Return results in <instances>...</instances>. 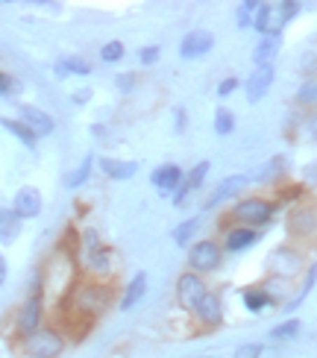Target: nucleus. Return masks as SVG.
Returning a JSON list of instances; mask_svg holds the SVG:
<instances>
[{"mask_svg":"<svg viewBox=\"0 0 317 358\" xmlns=\"http://www.w3.org/2000/svg\"><path fill=\"white\" fill-rule=\"evenodd\" d=\"M238 85H241V83H238L235 77H226V80H223V83L218 85V94H220V97H230V94L235 92V88H238Z\"/></svg>","mask_w":317,"mask_h":358,"instance_id":"nucleus-40","label":"nucleus"},{"mask_svg":"<svg viewBox=\"0 0 317 358\" xmlns=\"http://www.w3.org/2000/svg\"><path fill=\"white\" fill-rule=\"evenodd\" d=\"M297 100L303 103V106H317V83H303L300 85Z\"/></svg>","mask_w":317,"mask_h":358,"instance_id":"nucleus-34","label":"nucleus"},{"mask_svg":"<svg viewBox=\"0 0 317 358\" xmlns=\"http://www.w3.org/2000/svg\"><path fill=\"white\" fill-rule=\"evenodd\" d=\"M188 264L197 273H211L220 267V247L215 241H197L188 252Z\"/></svg>","mask_w":317,"mask_h":358,"instance_id":"nucleus-6","label":"nucleus"},{"mask_svg":"<svg viewBox=\"0 0 317 358\" xmlns=\"http://www.w3.org/2000/svg\"><path fill=\"white\" fill-rule=\"evenodd\" d=\"M6 273H9V264H6V259H3V256H0V285L6 282Z\"/></svg>","mask_w":317,"mask_h":358,"instance_id":"nucleus-44","label":"nucleus"},{"mask_svg":"<svg viewBox=\"0 0 317 358\" xmlns=\"http://www.w3.org/2000/svg\"><path fill=\"white\" fill-rule=\"evenodd\" d=\"M270 18H274V6H267V3H259V9H255L253 15V27L259 29V33H270V29H279V27H270Z\"/></svg>","mask_w":317,"mask_h":358,"instance_id":"nucleus-28","label":"nucleus"},{"mask_svg":"<svg viewBox=\"0 0 317 358\" xmlns=\"http://www.w3.org/2000/svg\"><path fill=\"white\" fill-rule=\"evenodd\" d=\"M183 171H179L176 165H162L153 171V176H150V182H153L159 191H176L179 185H183Z\"/></svg>","mask_w":317,"mask_h":358,"instance_id":"nucleus-17","label":"nucleus"},{"mask_svg":"<svg viewBox=\"0 0 317 358\" xmlns=\"http://www.w3.org/2000/svg\"><path fill=\"white\" fill-rule=\"evenodd\" d=\"M100 59H103L106 65L120 62V59H124V44H120V41H106L103 48H100Z\"/></svg>","mask_w":317,"mask_h":358,"instance_id":"nucleus-32","label":"nucleus"},{"mask_svg":"<svg viewBox=\"0 0 317 358\" xmlns=\"http://www.w3.org/2000/svg\"><path fill=\"white\" fill-rule=\"evenodd\" d=\"M188 194H191V191H188L185 185H179L176 194H174V206H185V203H188Z\"/></svg>","mask_w":317,"mask_h":358,"instance_id":"nucleus-41","label":"nucleus"},{"mask_svg":"<svg viewBox=\"0 0 317 358\" xmlns=\"http://www.w3.org/2000/svg\"><path fill=\"white\" fill-rule=\"evenodd\" d=\"M267 267L276 276H294V273H300V267H303V259H300V252L291 250V247H276L274 252H270Z\"/></svg>","mask_w":317,"mask_h":358,"instance_id":"nucleus-8","label":"nucleus"},{"mask_svg":"<svg viewBox=\"0 0 317 358\" xmlns=\"http://www.w3.org/2000/svg\"><path fill=\"white\" fill-rule=\"evenodd\" d=\"M255 9H259V3H255V0H247V3H241V6H238L235 21H238V27H241V29L253 27V15H255Z\"/></svg>","mask_w":317,"mask_h":358,"instance_id":"nucleus-33","label":"nucleus"},{"mask_svg":"<svg viewBox=\"0 0 317 358\" xmlns=\"http://www.w3.org/2000/svg\"><path fill=\"white\" fill-rule=\"evenodd\" d=\"M288 223H291V232L300 235V238L314 235L317 232V212H314V208H297Z\"/></svg>","mask_w":317,"mask_h":358,"instance_id":"nucleus-18","label":"nucleus"},{"mask_svg":"<svg viewBox=\"0 0 317 358\" xmlns=\"http://www.w3.org/2000/svg\"><path fill=\"white\" fill-rule=\"evenodd\" d=\"M0 127H3V129L9 132V136L18 138L24 147H29V150H33L36 141H38V136H36L33 129H29L27 124H21V121H12V117H0Z\"/></svg>","mask_w":317,"mask_h":358,"instance_id":"nucleus-21","label":"nucleus"},{"mask_svg":"<svg viewBox=\"0 0 317 358\" xmlns=\"http://www.w3.org/2000/svg\"><path fill=\"white\" fill-rule=\"evenodd\" d=\"M297 332H300V320L297 317H288V320H282L279 326L270 329V341H291Z\"/></svg>","mask_w":317,"mask_h":358,"instance_id":"nucleus-27","label":"nucleus"},{"mask_svg":"<svg viewBox=\"0 0 317 358\" xmlns=\"http://www.w3.org/2000/svg\"><path fill=\"white\" fill-rule=\"evenodd\" d=\"M297 12H300V3H294V0H288V3H279V21L288 24Z\"/></svg>","mask_w":317,"mask_h":358,"instance_id":"nucleus-37","label":"nucleus"},{"mask_svg":"<svg viewBox=\"0 0 317 358\" xmlns=\"http://www.w3.org/2000/svg\"><path fill=\"white\" fill-rule=\"evenodd\" d=\"M209 288L203 285V279L197 273H183L176 279V296H179V303H183L185 308L194 311V306L200 303V296L206 294Z\"/></svg>","mask_w":317,"mask_h":358,"instance_id":"nucleus-9","label":"nucleus"},{"mask_svg":"<svg viewBox=\"0 0 317 358\" xmlns=\"http://www.w3.org/2000/svg\"><path fill=\"white\" fill-rule=\"evenodd\" d=\"M109 303H112V288L106 285V282L94 279V276L77 282L68 294V308L77 317H85V320L100 317L103 311L109 308Z\"/></svg>","mask_w":317,"mask_h":358,"instance_id":"nucleus-1","label":"nucleus"},{"mask_svg":"<svg viewBox=\"0 0 317 358\" xmlns=\"http://www.w3.org/2000/svg\"><path fill=\"white\" fill-rule=\"evenodd\" d=\"M56 73H77V77H88V73H92V65H88L85 59H80V56H68V59H62V62L56 65Z\"/></svg>","mask_w":317,"mask_h":358,"instance_id":"nucleus-24","label":"nucleus"},{"mask_svg":"<svg viewBox=\"0 0 317 358\" xmlns=\"http://www.w3.org/2000/svg\"><path fill=\"white\" fill-rule=\"evenodd\" d=\"M41 315H44V296H41V291L36 288V291L24 300V306L18 308V320H15V326H18L21 338H27V335H33V332L41 329Z\"/></svg>","mask_w":317,"mask_h":358,"instance_id":"nucleus-5","label":"nucleus"},{"mask_svg":"<svg viewBox=\"0 0 317 358\" xmlns=\"http://www.w3.org/2000/svg\"><path fill=\"white\" fill-rule=\"evenodd\" d=\"M270 85H274V65H265V68H255L250 73V80L244 83V92H247V100L250 103H259L267 92Z\"/></svg>","mask_w":317,"mask_h":358,"instance_id":"nucleus-11","label":"nucleus"},{"mask_svg":"<svg viewBox=\"0 0 317 358\" xmlns=\"http://www.w3.org/2000/svg\"><path fill=\"white\" fill-rule=\"evenodd\" d=\"M12 212L18 215L21 220L24 217H38L41 215V191L33 188V185H24L15 191V197H12Z\"/></svg>","mask_w":317,"mask_h":358,"instance_id":"nucleus-7","label":"nucleus"},{"mask_svg":"<svg viewBox=\"0 0 317 358\" xmlns=\"http://www.w3.org/2000/svg\"><path fill=\"white\" fill-rule=\"evenodd\" d=\"M211 48H215V36L206 33V29H194V33H188L183 38V44H179V56L183 59H197V56L209 53Z\"/></svg>","mask_w":317,"mask_h":358,"instance_id":"nucleus-12","label":"nucleus"},{"mask_svg":"<svg viewBox=\"0 0 317 358\" xmlns=\"http://www.w3.org/2000/svg\"><path fill=\"white\" fill-rule=\"evenodd\" d=\"M197 227H200L197 217H188L185 223H179V227L174 229V241H176L179 247H188V241L194 238V232H197Z\"/></svg>","mask_w":317,"mask_h":358,"instance_id":"nucleus-29","label":"nucleus"},{"mask_svg":"<svg viewBox=\"0 0 317 358\" xmlns=\"http://www.w3.org/2000/svg\"><path fill=\"white\" fill-rule=\"evenodd\" d=\"M255 241H259V232L247 229V227H235V229L226 232V250H230V252H241V250L253 247Z\"/></svg>","mask_w":317,"mask_h":358,"instance_id":"nucleus-19","label":"nucleus"},{"mask_svg":"<svg viewBox=\"0 0 317 358\" xmlns=\"http://www.w3.org/2000/svg\"><path fill=\"white\" fill-rule=\"evenodd\" d=\"M232 129H235V115L230 109H218L215 112V132L218 136H230Z\"/></svg>","mask_w":317,"mask_h":358,"instance_id":"nucleus-30","label":"nucleus"},{"mask_svg":"<svg viewBox=\"0 0 317 358\" xmlns=\"http://www.w3.org/2000/svg\"><path fill=\"white\" fill-rule=\"evenodd\" d=\"M194 315H197L206 326H220L223 320V306H220V296L215 291H206L200 296V303L194 306Z\"/></svg>","mask_w":317,"mask_h":358,"instance_id":"nucleus-14","label":"nucleus"},{"mask_svg":"<svg viewBox=\"0 0 317 358\" xmlns=\"http://www.w3.org/2000/svg\"><path fill=\"white\" fill-rule=\"evenodd\" d=\"M18 232H21V217L12 208H0V241L9 244L18 238Z\"/></svg>","mask_w":317,"mask_h":358,"instance_id":"nucleus-22","label":"nucleus"},{"mask_svg":"<svg viewBox=\"0 0 317 358\" xmlns=\"http://www.w3.org/2000/svg\"><path fill=\"white\" fill-rule=\"evenodd\" d=\"M270 296L267 291H259V288H250V291H244V306H247V311H262V308H267L270 306Z\"/></svg>","mask_w":317,"mask_h":358,"instance_id":"nucleus-26","label":"nucleus"},{"mask_svg":"<svg viewBox=\"0 0 317 358\" xmlns=\"http://www.w3.org/2000/svg\"><path fill=\"white\" fill-rule=\"evenodd\" d=\"M274 203H267L262 197H250V200H241L235 208H232V217L241 220V223H247V229L253 227H265V223L274 217Z\"/></svg>","mask_w":317,"mask_h":358,"instance_id":"nucleus-4","label":"nucleus"},{"mask_svg":"<svg viewBox=\"0 0 317 358\" xmlns=\"http://www.w3.org/2000/svg\"><path fill=\"white\" fill-rule=\"evenodd\" d=\"M314 282H317V264H311V267H309V273H306V279H303V288H300V294H297L294 300L288 303V308H297L300 303L306 300V296L311 294V288H314Z\"/></svg>","mask_w":317,"mask_h":358,"instance_id":"nucleus-31","label":"nucleus"},{"mask_svg":"<svg viewBox=\"0 0 317 358\" xmlns=\"http://www.w3.org/2000/svg\"><path fill=\"white\" fill-rule=\"evenodd\" d=\"M100 171L109 179H132L139 173V162H124V159H100Z\"/></svg>","mask_w":317,"mask_h":358,"instance_id":"nucleus-16","label":"nucleus"},{"mask_svg":"<svg viewBox=\"0 0 317 358\" xmlns=\"http://www.w3.org/2000/svg\"><path fill=\"white\" fill-rule=\"evenodd\" d=\"M118 83V92H124V94H129L132 88H135V73H120V77L115 80Z\"/></svg>","mask_w":317,"mask_h":358,"instance_id":"nucleus-39","label":"nucleus"},{"mask_svg":"<svg viewBox=\"0 0 317 358\" xmlns=\"http://www.w3.org/2000/svg\"><path fill=\"white\" fill-rule=\"evenodd\" d=\"M144 294H147V273L139 271V273H135V279L127 285L124 296H120V311H129L135 303H141V296H144Z\"/></svg>","mask_w":317,"mask_h":358,"instance_id":"nucleus-20","label":"nucleus"},{"mask_svg":"<svg viewBox=\"0 0 317 358\" xmlns=\"http://www.w3.org/2000/svg\"><path fill=\"white\" fill-rule=\"evenodd\" d=\"M92 100V88H80V92H73V103H88Z\"/></svg>","mask_w":317,"mask_h":358,"instance_id":"nucleus-42","label":"nucleus"},{"mask_svg":"<svg viewBox=\"0 0 317 358\" xmlns=\"http://www.w3.org/2000/svg\"><path fill=\"white\" fill-rule=\"evenodd\" d=\"M18 115H21V124H27L29 129L36 132V136H50V132L56 129L53 117H50L48 112L36 109V106H27V103H21V106H18Z\"/></svg>","mask_w":317,"mask_h":358,"instance_id":"nucleus-13","label":"nucleus"},{"mask_svg":"<svg viewBox=\"0 0 317 358\" xmlns=\"http://www.w3.org/2000/svg\"><path fill=\"white\" fill-rule=\"evenodd\" d=\"M247 182H250V176H244V173H238V176H226L223 182H220L215 191H211V197L206 200V206H203V208H215V206H220V203H226V200L238 197V194L247 188Z\"/></svg>","mask_w":317,"mask_h":358,"instance_id":"nucleus-10","label":"nucleus"},{"mask_svg":"<svg viewBox=\"0 0 317 358\" xmlns=\"http://www.w3.org/2000/svg\"><path fill=\"white\" fill-rule=\"evenodd\" d=\"M279 29H270V33H265L262 38H259V44L253 48V62H255V68H265V65H270V59H276V50H279Z\"/></svg>","mask_w":317,"mask_h":358,"instance_id":"nucleus-15","label":"nucleus"},{"mask_svg":"<svg viewBox=\"0 0 317 358\" xmlns=\"http://www.w3.org/2000/svg\"><path fill=\"white\" fill-rule=\"evenodd\" d=\"M311 136L317 138V117H314V121H311Z\"/></svg>","mask_w":317,"mask_h":358,"instance_id":"nucleus-46","label":"nucleus"},{"mask_svg":"<svg viewBox=\"0 0 317 358\" xmlns=\"http://www.w3.org/2000/svg\"><path fill=\"white\" fill-rule=\"evenodd\" d=\"M159 44H147V48H141L139 50V59H141V65H153L156 59H159Z\"/></svg>","mask_w":317,"mask_h":358,"instance_id":"nucleus-36","label":"nucleus"},{"mask_svg":"<svg viewBox=\"0 0 317 358\" xmlns=\"http://www.w3.org/2000/svg\"><path fill=\"white\" fill-rule=\"evenodd\" d=\"M83 256H85V264H88V271L94 273V279L106 276L112 271V247H106L97 232L94 229H85L83 232Z\"/></svg>","mask_w":317,"mask_h":358,"instance_id":"nucleus-3","label":"nucleus"},{"mask_svg":"<svg viewBox=\"0 0 317 358\" xmlns=\"http://www.w3.org/2000/svg\"><path fill=\"white\" fill-rule=\"evenodd\" d=\"M185 109H176V132H185Z\"/></svg>","mask_w":317,"mask_h":358,"instance_id":"nucleus-43","label":"nucleus"},{"mask_svg":"<svg viewBox=\"0 0 317 358\" xmlns=\"http://www.w3.org/2000/svg\"><path fill=\"white\" fill-rule=\"evenodd\" d=\"M262 355V344H244V347H238L232 358H259Z\"/></svg>","mask_w":317,"mask_h":358,"instance_id":"nucleus-38","label":"nucleus"},{"mask_svg":"<svg viewBox=\"0 0 317 358\" xmlns=\"http://www.w3.org/2000/svg\"><path fill=\"white\" fill-rule=\"evenodd\" d=\"M21 350L27 358H59L65 352V338L50 326H41L38 332L21 338Z\"/></svg>","mask_w":317,"mask_h":358,"instance_id":"nucleus-2","label":"nucleus"},{"mask_svg":"<svg viewBox=\"0 0 317 358\" xmlns=\"http://www.w3.org/2000/svg\"><path fill=\"white\" fill-rule=\"evenodd\" d=\"M92 168H94V156H92V153H88V156H85V159L80 162V168L68 173V179H65V185H68V188H80V185H85V179H88V176H92Z\"/></svg>","mask_w":317,"mask_h":358,"instance_id":"nucleus-23","label":"nucleus"},{"mask_svg":"<svg viewBox=\"0 0 317 358\" xmlns=\"http://www.w3.org/2000/svg\"><path fill=\"white\" fill-rule=\"evenodd\" d=\"M314 173H317V165H311V168H306V176H309V179H317Z\"/></svg>","mask_w":317,"mask_h":358,"instance_id":"nucleus-45","label":"nucleus"},{"mask_svg":"<svg viewBox=\"0 0 317 358\" xmlns=\"http://www.w3.org/2000/svg\"><path fill=\"white\" fill-rule=\"evenodd\" d=\"M18 88H21V85H18V80L0 71V97H12L15 92H18Z\"/></svg>","mask_w":317,"mask_h":358,"instance_id":"nucleus-35","label":"nucleus"},{"mask_svg":"<svg viewBox=\"0 0 317 358\" xmlns=\"http://www.w3.org/2000/svg\"><path fill=\"white\" fill-rule=\"evenodd\" d=\"M209 162H197V165H194L188 173H185V179H183V185L188 188V191H197L203 182H206V176H209Z\"/></svg>","mask_w":317,"mask_h":358,"instance_id":"nucleus-25","label":"nucleus"}]
</instances>
